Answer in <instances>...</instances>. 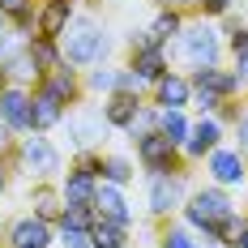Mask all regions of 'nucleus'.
I'll return each mask as SVG.
<instances>
[{"mask_svg": "<svg viewBox=\"0 0 248 248\" xmlns=\"http://www.w3.org/2000/svg\"><path fill=\"white\" fill-rule=\"evenodd\" d=\"M60 56H64V64H73V69L103 64V60L111 56V34L99 26L94 13H73L69 30L60 34Z\"/></svg>", "mask_w": 248, "mask_h": 248, "instance_id": "1", "label": "nucleus"}, {"mask_svg": "<svg viewBox=\"0 0 248 248\" xmlns=\"http://www.w3.org/2000/svg\"><path fill=\"white\" fill-rule=\"evenodd\" d=\"M167 56H180L188 69H214V64H223V30L210 22V17H188L184 22V30H180V39H175L171 47H167Z\"/></svg>", "mask_w": 248, "mask_h": 248, "instance_id": "2", "label": "nucleus"}, {"mask_svg": "<svg viewBox=\"0 0 248 248\" xmlns=\"http://www.w3.org/2000/svg\"><path fill=\"white\" fill-rule=\"evenodd\" d=\"M235 210H240V205H235V197H231L227 188L205 184V188H193V193H188L184 210H180V223L193 227V231L201 235V244H214V231H218Z\"/></svg>", "mask_w": 248, "mask_h": 248, "instance_id": "3", "label": "nucleus"}, {"mask_svg": "<svg viewBox=\"0 0 248 248\" xmlns=\"http://www.w3.org/2000/svg\"><path fill=\"white\" fill-rule=\"evenodd\" d=\"M9 171L26 175L30 184H34V180H60L64 158H60V150L51 146L47 133H26L22 141H17V154L9 158Z\"/></svg>", "mask_w": 248, "mask_h": 248, "instance_id": "4", "label": "nucleus"}, {"mask_svg": "<svg viewBox=\"0 0 248 248\" xmlns=\"http://www.w3.org/2000/svg\"><path fill=\"white\" fill-rule=\"evenodd\" d=\"M188 193H193L188 167L184 171H171V175H150L146 180V214L154 223H171V218H180Z\"/></svg>", "mask_w": 248, "mask_h": 248, "instance_id": "5", "label": "nucleus"}, {"mask_svg": "<svg viewBox=\"0 0 248 248\" xmlns=\"http://www.w3.org/2000/svg\"><path fill=\"white\" fill-rule=\"evenodd\" d=\"M205 180L210 184H218L227 193H235V188H248V154L240 146H218L205 154Z\"/></svg>", "mask_w": 248, "mask_h": 248, "instance_id": "6", "label": "nucleus"}, {"mask_svg": "<svg viewBox=\"0 0 248 248\" xmlns=\"http://www.w3.org/2000/svg\"><path fill=\"white\" fill-rule=\"evenodd\" d=\"M133 146H137V167L146 171V180L150 175H171V171H184L188 167L184 154H180V146H171L163 133H146Z\"/></svg>", "mask_w": 248, "mask_h": 248, "instance_id": "7", "label": "nucleus"}, {"mask_svg": "<svg viewBox=\"0 0 248 248\" xmlns=\"http://www.w3.org/2000/svg\"><path fill=\"white\" fill-rule=\"evenodd\" d=\"M60 128H69V150H99L103 133H107V124H103V111L99 103H77V107H69V116H64V124Z\"/></svg>", "mask_w": 248, "mask_h": 248, "instance_id": "8", "label": "nucleus"}, {"mask_svg": "<svg viewBox=\"0 0 248 248\" xmlns=\"http://www.w3.org/2000/svg\"><path fill=\"white\" fill-rule=\"evenodd\" d=\"M223 141H227V128L214 120V116H193V128H188V137H184L180 154H184V163L193 167V163H205V154L218 150Z\"/></svg>", "mask_w": 248, "mask_h": 248, "instance_id": "9", "label": "nucleus"}, {"mask_svg": "<svg viewBox=\"0 0 248 248\" xmlns=\"http://www.w3.org/2000/svg\"><path fill=\"white\" fill-rule=\"evenodd\" d=\"M51 244H56V227L34 218L30 210L9 218V227H4V248H51Z\"/></svg>", "mask_w": 248, "mask_h": 248, "instance_id": "10", "label": "nucleus"}, {"mask_svg": "<svg viewBox=\"0 0 248 248\" xmlns=\"http://www.w3.org/2000/svg\"><path fill=\"white\" fill-rule=\"evenodd\" d=\"M150 103H154V107H175V111H188V107H193V81H188V73L167 69V73L150 86Z\"/></svg>", "mask_w": 248, "mask_h": 248, "instance_id": "11", "label": "nucleus"}, {"mask_svg": "<svg viewBox=\"0 0 248 248\" xmlns=\"http://www.w3.org/2000/svg\"><path fill=\"white\" fill-rule=\"evenodd\" d=\"M69 116V103H60L51 90L34 86L30 90V133H56Z\"/></svg>", "mask_w": 248, "mask_h": 248, "instance_id": "12", "label": "nucleus"}, {"mask_svg": "<svg viewBox=\"0 0 248 248\" xmlns=\"http://www.w3.org/2000/svg\"><path fill=\"white\" fill-rule=\"evenodd\" d=\"M73 13H77V0H39L34 4V34L60 39L73 22Z\"/></svg>", "mask_w": 248, "mask_h": 248, "instance_id": "13", "label": "nucleus"}, {"mask_svg": "<svg viewBox=\"0 0 248 248\" xmlns=\"http://www.w3.org/2000/svg\"><path fill=\"white\" fill-rule=\"evenodd\" d=\"M94 214L107 218V223H120V227H133V218H137V210L128 205L124 188L107 184V180H99V188H94Z\"/></svg>", "mask_w": 248, "mask_h": 248, "instance_id": "14", "label": "nucleus"}, {"mask_svg": "<svg viewBox=\"0 0 248 248\" xmlns=\"http://www.w3.org/2000/svg\"><path fill=\"white\" fill-rule=\"evenodd\" d=\"M0 120L9 124L17 137L30 133V90H26V86H13V81H9V86L0 90Z\"/></svg>", "mask_w": 248, "mask_h": 248, "instance_id": "15", "label": "nucleus"}, {"mask_svg": "<svg viewBox=\"0 0 248 248\" xmlns=\"http://www.w3.org/2000/svg\"><path fill=\"white\" fill-rule=\"evenodd\" d=\"M43 90H51L60 103H69V107H77V103L86 99V86H81V69H73V64H56L51 73H43V81H39Z\"/></svg>", "mask_w": 248, "mask_h": 248, "instance_id": "16", "label": "nucleus"}, {"mask_svg": "<svg viewBox=\"0 0 248 248\" xmlns=\"http://www.w3.org/2000/svg\"><path fill=\"white\" fill-rule=\"evenodd\" d=\"M30 214L34 218H43V223H60V214H64V197H60V184L56 180H34V188H30Z\"/></svg>", "mask_w": 248, "mask_h": 248, "instance_id": "17", "label": "nucleus"}, {"mask_svg": "<svg viewBox=\"0 0 248 248\" xmlns=\"http://www.w3.org/2000/svg\"><path fill=\"white\" fill-rule=\"evenodd\" d=\"M188 81H193V90H210L218 99H240L244 94L240 81H235V73L223 69V64H214V69H188Z\"/></svg>", "mask_w": 248, "mask_h": 248, "instance_id": "18", "label": "nucleus"}, {"mask_svg": "<svg viewBox=\"0 0 248 248\" xmlns=\"http://www.w3.org/2000/svg\"><path fill=\"white\" fill-rule=\"evenodd\" d=\"M141 103H146V99H133V94H120V90H116V94H107V99L99 103L103 124H107L111 133H124V128L133 124V116L141 111Z\"/></svg>", "mask_w": 248, "mask_h": 248, "instance_id": "19", "label": "nucleus"}, {"mask_svg": "<svg viewBox=\"0 0 248 248\" xmlns=\"http://www.w3.org/2000/svg\"><path fill=\"white\" fill-rule=\"evenodd\" d=\"M60 197H64V205H94V188H99V180L86 171H77V167H69V171H60Z\"/></svg>", "mask_w": 248, "mask_h": 248, "instance_id": "20", "label": "nucleus"}, {"mask_svg": "<svg viewBox=\"0 0 248 248\" xmlns=\"http://www.w3.org/2000/svg\"><path fill=\"white\" fill-rule=\"evenodd\" d=\"M128 69L137 77H146L150 86L158 81V77L171 69V56H167V47H141V51H128Z\"/></svg>", "mask_w": 248, "mask_h": 248, "instance_id": "21", "label": "nucleus"}, {"mask_svg": "<svg viewBox=\"0 0 248 248\" xmlns=\"http://www.w3.org/2000/svg\"><path fill=\"white\" fill-rule=\"evenodd\" d=\"M193 13H180V9H158L154 17H150V39L158 43V47H171L175 39H180V30H184V22H188Z\"/></svg>", "mask_w": 248, "mask_h": 248, "instance_id": "22", "label": "nucleus"}, {"mask_svg": "<svg viewBox=\"0 0 248 248\" xmlns=\"http://www.w3.org/2000/svg\"><path fill=\"white\" fill-rule=\"evenodd\" d=\"M116 77H120V64L103 60V64H90L81 69V86H86V99H107L116 94Z\"/></svg>", "mask_w": 248, "mask_h": 248, "instance_id": "23", "label": "nucleus"}, {"mask_svg": "<svg viewBox=\"0 0 248 248\" xmlns=\"http://www.w3.org/2000/svg\"><path fill=\"white\" fill-rule=\"evenodd\" d=\"M4 73H9V81H13V86H26V90H34V86L43 81V69L34 64V56H30L26 47L13 51V56L4 60Z\"/></svg>", "mask_w": 248, "mask_h": 248, "instance_id": "24", "label": "nucleus"}, {"mask_svg": "<svg viewBox=\"0 0 248 248\" xmlns=\"http://www.w3.org/2000/svg\"><path fill=\"white\" fill-rule=\"evenodd\" d=\"M90 248H133V227L94 218V227H90Z\"/></svg>", "mask_w": 248, "mask_h": 248, "instance_id": "25", "label": "nucleus"}, {"mask_svg": "<svg viewBox=\"0 0 248 248\" xmlns=\"http://www.w3.org/2000/svg\"><path fill=\"white\" fill-rule=\"evenodd\" d=\"M34 4H39V0H0V13L9 17V26H13L22 39L34 34Z\"/></svg>", "mask_w": 248, "mask_h": 248, "instance_id": "26", "label": "nucleus"}, {"mask_svg": "<svg viewBox=\"0 0 248 248\" xmlns=\"http://www.w3.org/2000/svg\"><path fill=\"white\" fill-rule=\"evenodd\" d=\"M103 180L116 184V188H128L137 180V158H128V154H103Z\"/></svg>", "mask_w": 248, "mask_h": 248, "instance_id": "27", "label": "nucleus"}, {"mask_svg": "<svg viewBox=\"0 0 248 248\" xmlns=\"http://www.w3.org/2000/svg\"><path fill=\"white\" fill-rule=\"evenodd\" d=\"M188 128H193V116H188V111H175V107H158V133H163L171 146H184Z\"/></svg>", "mask_w": 248, "mask_h": 248, "instance_id": "28", "label": "nucleus"}, {"mask_svg": "<svg viewBox=\"0 0 248 248\" xmlns=\"http://www.w3.org/2000/svg\"><path fill=\"white\" fill-rule=\"evenodd\" d=\"M26 51L34 56V64H39L43 73H51L56 64H64V56H60V39H43V34H30V39H26Z\"/></svg>", "mask_w": 248, "mask_h": 248, "instance_id": "29", "label": "nucleus"}, {"mask_svg": "<svg viewBox=\"0 0 248 248\" xmlns=\"http://www.w3.org/2000/svg\"><path fill=\"white\" fill-rule=\"evenodd\" d=\"M158 248H201V235L188 223L171 218V223H163V231H158Z\"/></svg>", "mask_w": 248, "mask_h": 248, "instance_id": "30", "label": "nucleus"}, {"mask_svg": "<svg viewBox=\"0 0 248 248\" xmlns=\"http://www.w3.org/2000/svg\"><path fill=\"white\" fill-rule=\"evenodd\" d=\"M223 22H227L223 26V47H227V56H231V60H244V56H248V26H240L231 13H227Z\"/></svg>", "mask_w": 248, "mask_h": 248, "instance_id": "31", "label": "nucleus"}, {"mask_svg": "<svg viewBox=\"0 0 248 248\" xmlns=\"http://www.w3.org/2000/svg\"><path fill=\"white\" fill-rule=\"evenodd\" d=\"M146 133H158V107H154L150 99L141 103V111L133 116V124L124 128V137H128V141H137V137H146Z\"/></svg>", "mask_w": 248, "mask_h": 248, "instance_id": "32", "label": "nucleus"}, {"mask_svg": "<svg viewBox=\"0 0 248 248\" xmlns=\"http://www.w3.org/2000/svg\"><path fill=\"white\" fill-rule=\"evenodd\" d=\"M94 205H64V214H60V223L56 227H69V231H90L94 227Z\"/></svg>", "mask_w": 248, "mask_h": 248, "instance_id": "33", "label": "nucleus"}, {"mask_svg": "<svg viewBox=\"0 0 248 248\" xmlns=\"http://www.w3.org/2000/svg\"><path fill=\"white\" fill-rule=\"evenodd\" d=\"M116 90H120V94H133V99H150V81H146V77H137L133 69H128V64H120Z\"/></svg>", "mask_w": 248, "mask_h": 248, "instance_id": "34", "label": "nucleus"}, {"mask_svg": "<svg viewBox=\"0 0 248 248\" xmlns=\"http://www.w3.org/2000/svg\"><path fill=\"white\" fill-rule=\"evenodd\" d=\"M69 167H77V171H86V175H94V180H103V150H77Z\"/></svg>", "mask_w": 248, "mask_h": 248, "instance_id": "35", "label": "nucleus"}, {"mask_svg": "<svg viewBox=\"0 0 248 248\" xmlns=\"http://www.w3.org/2000/svg\"><path fill=\"white\" fill-rule=\"evenodd\" d=\"M227 137H235V146L248 154V94L240 99V116H235V124L227 128Z\"/></svg>", "mask_w": 248, "mask_h": 248, "instance_id": "36", "label": "nucleus"}, {"mask_svg": "<svg viewBox=\"0 0 248 248\" xmlns=\"http://www.w3.org/2000/svg\"><path fill=\"white\" fill-rule=\"evenodd\" d=\"M235 9V0H197V17H210V22H218Z\"/></svg>", "mask_w": 248, "mask_h": 248, "instance_id": "37", "label": "nucleus"}, {"mask_svg": "<svg viewBox=\"0 0 248 248\" xmlns=\"http://www.w3.org/2000/svg\"><path fill=\"white\" fill-rule=\"evenodd\" d=\"M56 244H60V248H90V231H69V227H56Z\"/></svg>", "mask_w": 248, "mask_h": 248, "instance_id": "38", "label": "nucleus"}, {"mask_svg": "<svg viewBox=\"0 0 248 248\" xmlns=\"http://www.w3.org/2000/svg\"><path fill=\"white\" fill-rule=\"evenodd\" d=\"M17 141H22V137H17V133H13L9 124L0 120V163H9V158L17 154Z\"/></svg>", "mask_w": 248, "mask_h": 248, "instance_id": "39", "label": "nucleus"}, {"mask_svg": "<svg viewBox=\"0 0 248 248\" xmlns=\"http://www.w3.org/2000/svg\"><path fill=\"white\" fill-rule=\"evenodd\" d=\"M141 47H158V43L150 39L146 26H141V30H128V51H141Z\"/></svg>", "mask_w": 248, "mask_h": 248, "instance_id": "40", "label": "nucleus"}, {"mask_svg": "<svg viewBox=\"0 0 248 248\" xmlns=\"http://www.w3.org/2000/svg\"><path fill=\"white\" fill-rule=\"evenodd\" d=\"M158 9H180V13H197V0H154Z\"/></svg>", "mask_w": 248, "mask_h": 248, "instance_id": "41", "label": "nucleus"}, {"mask_svg": "<svg viewBox=\"0 0 248 248\" xmlns=\"http://www.w3.org/2000/svg\"><path fill=\"white\" fill-rule=\"evenodd\" d=\"M9 180H13V171H9V163H0V197L9 193Z\"/></svg>", "mask_w": 248, "mask_h": 248, "instance_id": "42", "label": "nucleus"}, {"mask_svg": "<svg viewBox=\"0 0 248 248\" xmlns=\"http://www.w3.org/2000/svg\"><path fill=\"white\" fill-rule=\"evenodd\" d=\"M235 248H248V210H244V231H240V244Z\"/></svg>", "mask_w": 248, "mask_h": 248, "instance_id": "43", "label": "nucleus"}, {"mask_svg": "<svg viewBox=\"0 0 248 248\" xmlns=\"http://www.w3.org/2000/svg\"><path fill=\"white\" fill-rule=\"evenodd\" d=\"M4 86H9V73H4V64H0V90H4Z\"/></svg>", "mask_w": 248, "mask_h": 248, "instance_id": "44", "label": "nucleus"}, {"mask_svg": "<svg viewBox=\"0 0 248 248\" xmlns=\"http://www.w3.org/2000/svg\"><path fill=\"white\" fill-rule=\"evenodd\" d=\"M4 227H9V218H4V210H0V235H4Z\"/></svg>", "mask_w": 248, "mask_h": 248, "instance_id": "45", "label": "nucleus"}, {"mask_svg": "<svg viewBox=\"0 0 248 248\" xmlns=\"http://www.w3.org/2000/svg\"><path fill=\"white\" fill-rule=\"evenodd\" d=\"M4 30H9V17H4V13H0V34H4Z\"/></svg>", "mask_w": 248, "mask_h": 248, "instance_id": "46", "label": "nucleus"}, {"mask_svg": "<svg viewBox=\"0 0 248 248\" xmlns=\"http://www.w3.org/2000/svg\"><path fill=\"white\" fill-rule=\"evenodd\" d=\"M0 248H4V235H0Z\"/></svg>", "mask_w": 248, "mask_h": 248, "instance_id": "47", "label": "nucleus"}]
</instances>
